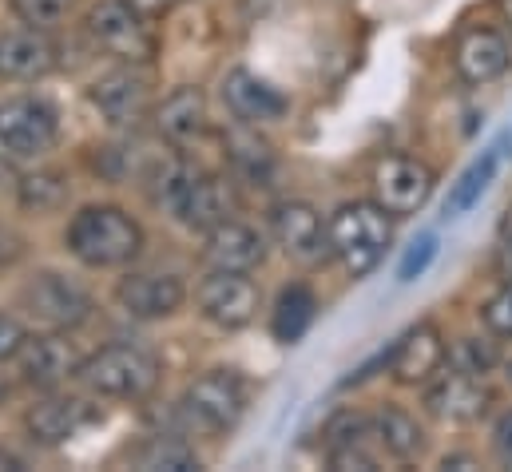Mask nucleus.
<instances>
[{"instance_id":"obj_15","label":"nucleus","mask_w":512,"mask_h":472,"mask_svg":"<svg viewBox=\"0 0 512 472\" xmlns=\"http://www.w3.org/2000/svg\"><path fill=\"white\" fill-rule=\"evenodd\" d=\"M385 365H389L393 381H401V385H425V381H433V373L445 365V338H441V330L429 326V322L413 326L389 350Z\"/></svg>"},{"instance_id":"obj_38","label":"nucleus","mask_w":512,"mask_h":472,"mask_svg":"<svg viewBox=\"0 0 512 472\" xmlns=\"http://www.w3.org/2000/svg\"><path fill=\"white\" fill-rule=\"evenodd\" d=\"M131 8H139L143 16H159V12H167L171 8V0H128Z\"/></svg>"},{"instance_id":"obj_8","label":"nucleus","mask_w":512,"mask_h":472,"mask_svg":"<svg viewBox=\"0 0 512 472\" xmlns=\"http://www.w3.org/2000/svg\"><path fill=\"white\" fill-rule=\"evenodd\" d=\"M60 139V116L40 96H8L0 100V147L12 155H44Z\"/></svg>"},{"instance_id":"obj_32","label":"nucleus","mask_w":512,"mask_h":472,"mask_svg":"<svg viewBox=\"0 0 512 472\" xmlns=\"http://www.w3.org/2000/svg\"><path fill=\"white\" fill-rule=\"evenodd\" d=\"M231 147H239V151H231L235 155V163L247 171V175H266V167H270V147L262 143V139H251V135H231Z\"/></svg>"},{"instance_id":"obj_11","label":"nucleus","mask_w":512,"mask_h":472,"mask_svg":"<svg viewBox=\"0 0 512 472\" xmlns=\"http://www.w3.org/2000/svg\"><path fill=\"white\" fill-rule=\"evenodd\" d=\"M512 48L497 28H465L453 48V68L465 84H493L509 72Z\"/></svg>"},{"instance_id":"obj_22","label":"nucleus","mask_w":512,"mask_h":472,"mask_svg":"<svg viewBox=\"0 0 512 472\" xmlns=\"http://www.w3.org/2000/svg\"><path fill=\"white\" fill-rule=\"evenodd\" d=\"M155 127L171 143H191L207 127V96L199 88H175L159 108H155Z\"/></svg>"},{"instance_id":"obj_44","label":"nucleus","mask_w":512,"mask_h":472,"mask_svg":"<svg viewBox=\"0 0 512 472\" xmlns=\"http://www.w3.org/2000/svg\"><path fill=\"white\" fill-rule=\"evenodd\" d=\"M4 397H8V389H0V405H4Z\"/></svg>"},{"instance_id":"obj_20","label":"nucleus","mask_w":512,"mask_h":472,"mask_svg":"<svg viewBox=\"0 0 512 472\" xmlns=\"http://www.w3.org/2000/svg\"><path fill=\"white\" fill-rule=\"evenodd\" d=\"M147 100H151L147 96V80L139 72H131V68H116V72H108V76H100L92 84V104L100 108V116L108 123H116V127L135 123L147 112Z\"/></svg>"},{"instance_id":"obj_30","label":"nucleus","mask_w":512,"mask_h":472,"mask_svg":"<svg viewBox=\"0 0 512 472\" xmlns=\"http://www.w3.org/2000/svg\"><path fill=\"white\" fill-rule=\"evenodd\" d=\"M481 322H485L497 338H512V282H505V286L481 306Z\"/></svg>"},{"instance_id":"obj_5","label":"nucleus","mask_w":512,"mask_h":472,"mask_svg":"<svg viewBox=\"0 0 512 472\" xmlns=\"http://www.w3.org/2000/svg\"><path fill=\"white\" fill-rule=\"evenodd\" d=\"M370 183H374V199L385 211L393 219H405V215H417L429 203V195L437 187V175H433L429 163H421L413 155H401V151H389L374 163Z\"/></svg>"},{"instance_id":"obj_42","label":"nucleus","mask_w":512,"mask_h":472,"mask_svg":"<svg viewBox=\"0 0 512 472\" xmlns=\"http://www.w3.org/2000/svg\"><path fill=\"white\" fill-rule=\"evenodd\" d=\"M497 8H501V16L512 24V0H497Z\"/></svg>"},{"instance_id":"obj_25","label":"nucleus","mask_w":512,"mask_h":472,"mask_svg":"<svg viewBox=\"0 0 512 472\" xmlns=\"http://www.w3.org/2000/svg\"><path fill=\"white\" fill-rule=\"evenodd\" d=\"M314 310H318V302H314L310 286H302V282L286 286V290L278 294V302H274V322H270V326H274V338H278V342H298V338L310 330Z\"/></svg>"},{"instance_id":"obj_23","label":"nucleus","mask_w":512,"mask_h":472,"mask_svg":"<svg viewBox=\"0 0 512 472\" xmlns=\"http://www.w3.org/2000/svg\"><path fill=\"white\" fill-rule=\"evenodd\" d=\"M497 167H501V147H489L481 159H473V163H469V167L457 175V183L449 187L445 215H449V219H457V215L473 211V207L481 203V195L489 191V183L497 179Z\"/></svg>"},{"instance_id":"obj_16","label":"nucleus","mask_w":512,"mask_h":472,"mask_svg":"<svg viewBox=\"0 0 512 472\" xmlns=\"http://www.w3.org/2000/svg\"><path fill=\"white\" fill-rule=\"evenodd\" d=\"M223 100H227L231 116L243 119L247 127L274 123V119L286 116V108H290V100H286L274 84L258 80L255 72H247V68H235V72L223 80Z\"/></svg>"},{"instance_id":"obj_4","label":"nucleus","mask_w":512,"mask_h":472,"mask_svg":"<svg viewBox=\"0 0 512 472\" xmlns=\"http://www.w3.org/2000/svg\"><path fill=\"white\" fill-rule=\"evenodd\" d=\"M96 397H116V401H143L159 385V361L135 346H104L88 361H80L76 373Z\"/></svg>"},{"instance_id":"obj_12","label":"nucleus","mask_w":512,"mask_h":472,"mask_svg":"<svg viewBox=\"0 0 512 472\" xmlns=\"http://www.w3.org/2000/svg\"><path fill=\"white\" fill-rule=\"evenodd\" d=\"M56 68V44L44 28H12L0 36V80L12 84H32L44 80Z\"/></svg>"},{"instance_id":"obj_17","label":"nucleus","mask_w":512,"mask_h":472,"mask_svg":"<svg viewBox=\"0 0 512 472\" xmlns=\"http://www.w3.org/2000/svg\"><path fill=\"white\" fill-rule=\"evenodd\" d=\"M270 231L278 238V246L294 258H318L326 246H330V235H326V223L322 215L302 203V199H290V203H278L270 211Z\"/></svg>"},{"instance_id":"obj_41","label":"nucleus","mask_w":512,"mask_h":472,"mask_svg":"<svg viewBox=\"0 0 512 472\" xmlns=\"http://www.w3.org/2000/svg\"><path fill=\"white\" fill-rule=\"evenodd\" d=\"M501 238H505V242L512 246V207L505 211V219H501Z\"/></svg>"},{"instance_id":"obj_9","label":"nucleus","mask_w":512,"mask_h":472,"mask_svg":"<svg viewBox=\"0 0 512 472\" xmlns=\"http://www.w3.org/2000/svg\"><path fill=\"white\" fill-rule=\"evenodd\" d=\"M28 314L36 322H44L48 330H76L80 322L92 318V298L84 286H76L72 278L56 274V270H40L28 278V286L20 290Z\"/></svg>"},{"instance_id":"obj_26","label":"nucleus","mask_w":512,"mask_h":472,"mask_svg":"<svg viewBox=\"0 0 512 472\" xmlns=\"http://www.w3.org/2000/svg\"><path fill=\"white\" fill-rule=\"evenodd\" d=\"M16 199L24 211L32 215H52L64 207L68 199V179L60 171H32V175H20L16 179Z\"/></svg>"},{"instance_id":"obj_19","label":"nucleus","mask_w":512,"mask_h":472,"mask_svg":"<svg viewBox=\"0 0 512 472\" xmlns=\"http://www.w3.org/2000/svg\"><path fill=\"white\" fill-rule=\"evenodd\" d=\"M489 389L481 385V377H469V373H461V369H453V373H445L437 385H429V393H425V405H429V413L433 417H441V421H477V417H485V409H489Z\"/></svg>"},{"instance_id":"obj_10","label":"nucleus","mask_w":512,"mask_h":472,"mask_svg":"<svg viewBox=\"0 0 512 472\" xmlns=\"http://www.w3.org/2000/svg\"><path fill=\"white\" fill-rule=\"evenodd\" d=\"M199 314L219 330H243L258 314V286L239 270H211L195 290Z\"/></svg>"},{"instance_id":"obj_33","label":"nucleus","mask_w":512,"mask_h":472,"mask_svg":"<svg viewBox=\"0 0 512 472\" xmlns=\"http://www.w3.org/2000/svg\"><path fill=\"white\" fill-rule=\"evenodd\" d=\"M330 469H338V472H374V469H378V457L366 449V441H350V445L330 449Z\"/></svg>"},{"instance_id":"obj_37","label":"nucleus","mask_w":512,"mask_h":472,"mask_svg":"<svg viewBox=\"0 0 512 472\" xmlns=\"http://www.w3.org/2000/svg\"><path fill=\"white\" fill-rule=\"evenodd\" d=\"M16 258H20V238L8 235V231H0V274H4Z\"/></svg>"},{"instance_id":"obj_31","label":"nucleus","mask_w":512,"mask_h":472,"mask_svg":"<svg viewBox=\"0 0 512 472\" xmlns=\"http://www.w3.org/2000/svg\"><path fill=\"white\" fill-rule=\"evenodd\" d=\"M437 258V238L425 235L417 238L409 250H405V258H401V266H397V282H417L425 270H429V262Z\"/></svg>"},{"instance_id":"obj_34","label":"nucleus","mask_w":512,"mask_h":472,"mask_svg":"<svg viewBox=\"0 0 512 472\" xmlns=\"http://www.w3.org/2000/svg\"><path fill=\"white\" fill-rule=\"evenodd\" d=\"M370 437V421L358 417V413H338L330 425H326V445L338 449V445H350V441H366Z\"/></svg>"},{"instance_id":"obj_40","label":"nucleus","mask_w":512,"mask_h":472,"mask_svg":"<svg viewBox=\"0 0 512 472\" xmlns=\"http://www.w3.org/2000/svg\"><path fill=\"white\" fill-rule=\"evenodd\" d=\"M4 187H16V171L8 167V159H0V191Z\"/></svg>"},{"instance_id":"obj_6","label":"nucleus","mask_w":512,"mask_h":472,"mask_svg":"<svg viewBox=\"0 0 512 472\" xmlns=\"http://www.w3.org/2000/svg\"><path fill=\"white\" fill-rule=\"evenodd\" d=\"M88 32L108 56L124 64H147L155 56V36L147 28V16L131 8L128 0H100L88 12Z\"/></svg>"},{"instance_id":"obj_27","label":"nucleus","mask_w":512,"mask_h":472,"mask_svg":"<svg viewBox=\"0 0 512 472\" xmlns=\"http://www.w3.org/2000/svg\"><path fill=\"white\" fill-rule=\"evenodd\" d=\"M497 361H501L497 346H493V342H481V338H461L457 350H453V369H461V373H469V377L493 373Z\"/></svg>"},{"instance_id":"obj_29","label":"nucleus","mask_w":512,"mask_h":472,"mask_svg":"<svg viewBox=\"0 0 512 472\" xmlns=\"http://www.w3.org/2000/svg\"><path fill=\"white\" fill-rule=\"evenodd\" d=\"M139 465L143 469H199V457L187 449V445H179V441H155L143 457H139Z\"/></svg>"},{"instance_id":"obj_28","label":"nucleus","mask_w":512,"mask_h":472,"mask_svg":"<svg viewBox=\"0 0 512 472\" xmlns=\"http://www.w3.org/2000/svg\"><path fill=\"white\" fill-rule=\"evenodd\" d=\"M8 4L24 24H36V28H52L76 8V0H8Z\"/></svg>"},{"instance_id":"obj_43","label":"nucleus","mask_w":512,"mask_h":472,"mask_svg":"<svg viewBox=\"0 0 512 472\" xmlns=\"http://www.w3.org/2000/svg\"><path fill=\"white\" fill-rule=\"evenodd\" d=\"M497 147H501V155H509V151H512V131H505V139H501Z\"/></svg>"},{"instance_id":"obj_1","label":"nucleus","mask_w":512,"mask_h":472,"mask_svg":"<svg viewBox=\"0 0 512 472\" xmlns=\"http://www.w3.org/2000/svg\"><path fill=\"white\" fill-rule=\"evenodd\" d=\"M68 250L96 270L128 266L143 250V227L120 207H84L68 223Z\"/></svg>"},{"instance_id":"obj_39","label":"nucleus","mask_w":512,"mask_h":472,"mask_svg":"<svg viewBox=\"0 0 512 472\" xmlns=\"http://www.w3.org/2000/svg\"><path fill=\"white\" fill-rule=\"evenodd\" d=\"M24 469V461H20V457H12V453H4V449H0V472H20Z\"/></svg>"},{"instance_id":"obj_21","label":"nucleus","mask_w":512,"mask_h":472,"mask_svg":"<svg viewBox=\"0 0 512 472\" xmlns=\"http://www.w3.org/2000/svg\"><path fill=\"white\" fill-rule=\"evenodd\" d=\"M88 421V409L84 401H68V397H48V401H36L28 413H24V429L36 445L44 449H56L64 441H72L80 433V425Z\"/></svg>"},{"instance_id":"obj_2","label":"nucleus","mask_w":512,"mask_h":472,"mask_svg":"<svg viewBox=\"0 0 512 472\" xmlns=\"http://www.w3.org/2000/svg\"><path fill=\"white\" fill-rule=\"evenodd\" d=\"M326 235H330V250L358 278V274H370L382 262L385 246L393 238V215L385 211L378 199L374 203H342L330 215Z\"/></svg>"},{"instance_id":"obj_36","label":"nucleus","mask_w":512,"mask_h":472,"mask_svg":"<svg viewBox=\"0 0 512 472\" xmlns=\"http://www.w3.org/2000/svg\"><path fill=\"white\" fill-rule=\"evenodd\" d=\"M497 453H501V461L505 465H512V413H505L501 421H497Z\"/></svg>"},{"instance_id":"obj_13","label":"nucleus","mask_w":512,"mask_h":472,"mask_svg":"<svg viewBox=\"0 0 512 472\" xmlns=\"http://www.w3.org/2000/svg\"><path fill=\"white\" fill-rule=\"evenodd\" d=\"M16 365H20V377L28 385H36V389H56L60 381L80 373V357H76V350L60 334H32V338H24V346L16 350Z\"/></svg>"},{"instance_id":"obj_14","label":"nucleus","mask_w":512,"mask_h":472,"mask_svg":"<svg viewBox=\"0 0 512 472\" xmlns=\"http://www.w3.org/2000/svg\"><path fill=\"white\" fill-rule=\"evenodd\" d=\"M116 298L124 306V314L139 318V322H159V318H171L187 290L175 274H128L120 286H116Z\"/></svg>"},{"instance_id":"obj_7","label":"nucleus","mask_w":512,"mask_h":472,"mask_svg":"<svg viewBox=\"0 0 512 472\" xmlns=\"http://www.w3.org/2000/svg\"><path fill=\"white\" fill-rule=\"evenodd\" d=\"M183 409L187 417L207 429V433H227L239 425L243 409H247V385L239 373H227V369H211L203 377H195L183 393Z\"/></svg>"},{"instance_id":"obj_24","label":"nucleus","mask_w":512,"mask_h":472,"mask_svg":"<svg viewBox=\"0 0 512 472\" xmlns=\"http://www.w3.org/2000/svg\"><path fill=\"white\" fill-rule=\"evenodd\" d=\"M374 437L382 441V449L397 461H409L425 449V429L417 425V417H409L405 409L389 405L374 417Z\"/></svg>"},{"instance_id":"obj_35","label":"nucleus","mask_w":512,"mask_h":472,"mask_svg":"<svg viewBox=\"0 0 512 472\" xmlns=\"http://www.w3.org/2000/svg\"><path fill=\"white\" fill-rule=\"evenodd\" d=\"M24 326L12 318V314H4L0 310V361H8V357H16V350L24 346Z\"/></svg>"},{"instance_id":"obj_3","label":"nucleus","mask_w":512,"mask_h":472,"mask_svg":"<svg viewBox=\"0 0 512 472\" xmlns=\"http://www.w3.org/2000/svg\"><path fill=\"white\" fill-rule=\"evenodd\" d=\"M159 187H163L167 211H171L183 227H191V231H211V227H219L223 219H231L235 199H231L227 179H219V175L191 171V167L175 163V167L163 175Z\"/></svg>"},{"instance_id":"obj_18","label":"nucleus","mask_w":512,"mask_h":472,"mask_svg":"<svg viewBox=\"0 0 512 472\" xmlns=\"http://www.w3.org/2000/svg\"><path fill=\"white\" fill-rule=\"evenodd\" d=\"M203 258L215 266V270H239V274H251L266 262V242L258 231H251L247 223H235V219H223L219 227L207 231V246H203Z\"/></svg>"}]
</instances>
